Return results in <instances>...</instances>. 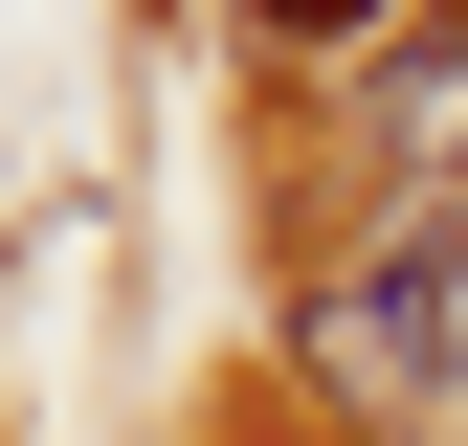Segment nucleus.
Segmentation results:
<instances>
[{
    "mask_svg": "<svg viewBox=\"0 0 468 446\" xmlns=\"http://www.w3.org/2000/svg\"><path fill=\"white\" fill-rule=\"evenodd\" d=\"M446 313H468V201H446V179H401L335 268H290V357H313L357 424L446 402Z\"/></svg>",
    "mask_w": 468,
    "mask_h": 446,
    "instance_id": "nucleus-1",
    "label": "nucleus"
},
{
    "mask_svg": "<svg viewBox=\"0 0 468 446\" xmlns=\"http://www.w3.org/2000/svg\"><path fill=\"white\" fill-rule=\"evenodd\" d=\"M246 23H290V45H357V23H379V0H246Z\"/></svg>",
    "mask_w": 468,
    "mask_h": 446,
    "instance_id": "nucleus-2",
    "label": "nucleus"
}]
</instances>
